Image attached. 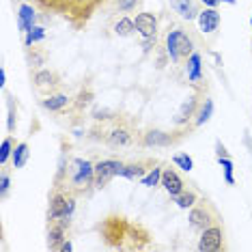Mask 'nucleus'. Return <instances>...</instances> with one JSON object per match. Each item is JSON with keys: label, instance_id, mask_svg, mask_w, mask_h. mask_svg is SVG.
I'll use <instances>...</instances> for the list:
<instances>
[{"label": "nucleus", "instance_id": "13", "mask_svg": "<svg viewBox=\"0 0 252 252\" xmlns=\"http://www.w3.org/2000/svg\"><path fill=\"white\" fill-rule=\"evenodd\" d=\"M159 162L156 158H142V159H136V162H127V164H123L119 177H125V179H131V181L142 179V177H145L151 168H156Z\"/></svg>", "mask_w": 252, "mask_h": 252}, {"label": "nucleus", "instance_id": "34", "mask_svg": "<svg viewBox=\"0 0 252 252\" xmlns=\"http://www.w3.org/2000/svg\"><path fill=\"white\" fill-rule=\"evenodd\" d=\"M216 149H218V158H228V153H226V149L220 145V142H216Z\"/></svg>", "mask_w": 252, "mask_h": 252}, {"label": "nucleus", "instance_id": "5", "mask_svg": "<svg viewBox=\"0 0 252 252\" xmlns=\"http://www.w3.org/2000/svg\"><path fill=\"white\" fill-rule=\"evenodd\" d=\"M164 50L175 65L186 63L196 52V41H194L190 28H186L181 24H170L164 35Z\"/></svg>", "mask_w": 252, "mask_h": 252}, {"label": "nucleus", "instance_id": "3", "mask_svg": "<svg viewBox=\"0 0 252 252\" xmlns=\"http://www.w3.org/2000/svg\"><path fill=\"white\" fill-rule=\"evenodd\" d=\"M138 136L140 129H138V121L134 117L114 112L112 117L97 121V125L91 129L89 138L104 142L110 149H127L138 145Z\"/></svg>", "mask_w": 252, "mask_h": 252}, {"label": "nucleus", "instance_id": "10", "mask_svg": "<svg viewBox=\"0 0 252 252\" xmlns=\"http://www.w3.org/2000/svg\"><path fill=\"white\" fill-rule=\"evenodd\" d=\"M32 87L37 89V93H41L43 97H48V95H52V93L59 91L61 76L54 69H48V67L35 69V73H32Z\"/></svg>", "mask_w": 252, "mask_h": 252}, {"label": "nucleus", "instance_id": "1", "mask_svg": "<svg viewBox=\"0 0 252 252\" xmlns=\"http://www.w3.org/2000/svg\"><path fill=\"white\" fill-rule=\"evenodd\" d=\"M97 233L110 250H145L151 244V233L123 214H108L97 224Z\"/></svg>", "mask_w": 252, "mask_h": 252}, {"label": "nucleus", "instance_id": "16", "mask_svg": "<svg viewBox=\"0 0 252 252\" xmlns=\"http://www.w3.org/2000/svg\"><path fill=\"white\" fill-rule=\"evenodd\" d=\"M170 2V9L175 11V13H179L181 20H198V13H200V7L196 0H168Z\"/></svg>", "mask_w": 252, "mask_h": 252}, {"label": "nucleus", "instance_id": "31", "mask_svg": "<svg viewBox=\"0 0 252 252\" xmlns=\"http://www.w3.org/2000/svg\"><path fill=\"white\" fill-rule=\"evenodd\" d=\"M218 162H220V166L224 168V179H226V183H228V186H233V183H235V179H233V162L228 158H218Z\"/></svg>", "mask_w": 252, "mask_h": 252}, {"label": "nucleus", "instance_id": "29", "mask_svg": "<svg viewBox=\"0 0 252 252\" xmlns=\"http://www.w3.org/2000/svg\"><path fill=\"white\" fill-rule=\"evenodd\" d=\"M45 37V28H41V26H32L31 31L26 32V39H24V43L26 45H35V43H39L41 39Z\"/></svg>", "mask_w": 252, "mask_h": 252}, {"label": "nucleus", "instance_id": "33", "mask_svg": "<svg viewBox=\"0 0 252 252\" xmlns=\"http://www.w3.org/2000/svg\"><path fill=\"white\" fill-rule=\"evenodd\" d=\"M15 127H18V110H15L13 104H11V108H9V131H15Z\"/></svg>", "mask_w": 252, "mask_h": 252}, {"label": "nucleus", "instance_id": "14", "mask_svg": "<svg viewBox=\"0 0 252 252\" xmlns=\"http://www.w3.org/2000/svg\"><path fill=\"white\" fill-rule=\"evenodd\" d=\"M134 24H136V32H138L142 39H151L158 35V18L153 13H149V11H140V13L136 15Z\"/></svg>", "mask_w": 252, "mask_h": 252}, {"label": "nucleus", "instance_id": "32", "mask_svg": "<svg viewBox=\"0 0 252 252\" xmlns=\"http://www.w3.org/2000/svg\"><path fill=\"white\" fill-rule=\"evenodd\" d=\"M9 186H11V179H9V173L7 170H2V175H0V198H7L9 194Z\"/></svg>", "mask_w": 252, "mask_h": 252}, {"label": "nucleus", "instance_id": "7", "mask_svg": "<svg viewBox=\"0 0 252 252\" xmlns=\"http://www.w3.org/2000/svg\"><path fill=\"white\" fill-rule=\"evenodd\" d=\"M218 220H222L220 211H218L216 205L205 196L198 198L196 203H194V207H190V214H188V224H190V228L194 233L205 231V228L211 226Z\"/></svg>", "mask_w": 252, "mask_h": 252}, {"label": "nucleus", "instance_id": "27", "mask_svg": "<svg viewBox=\"0 0 252 252\" xmlns=\"http://www.w3.org/2000/svg\"><path fill=\"white\" fill-rule=\"evenodd\" d=\"M13 149H15L13 136H7V138L2 140V145H0V166H7L9 158L13 156Z\"/></svg>", "mask_w": 252, "mask_h": 252}, {"label": "nucleus", "instance_id": "12", "mask_svg": "<svg viewBox=\"0 0 252 252\" xmlns=\"http://www.w3.org/2000/svg\"><path fill=\"white\" fill-rule=\"evenodd\" d=\"M71 226V218H59L54 222H48V248L61 250L67 242V231Z\"/></svg>", "mask_w": 252, "mask_h": 252}, {"label": "nucleus", "instance_id": "35", "mask_svg": "<svg viewBox=\"0 0 252 252\" xmlns=\"http://www.w3.org/2000/svg\"><path fill=\"white\" fill-rule=\"evenodd\" d=\"M200 2H203L205 7H211V9H216L218 4H220V0H200Z\"/></svg>", "mask_w": 252, "mask_h": 252}, {"label": "nucleus", "instance_id": "24", "mask_svg": "<svg viewBox=\"0 0 252 252\" xmlns=\"http://www.w3.org/2000/svg\"><path fill=\"white\" fill-rule=\"evenodd\" d=\"M200 196L194 190H183L179 196H175L173 200L177 203V207H181V209H190V207H194V203H196Z\"/></svg>", "mask_w": 252, "mask_h": 252}, {"label": "nucleus", "instance_id": "20", "mask_svg": "<svg viewBox=\"0 0 252 252\" xmlns=\"http://www.w3.org/2000/svg\"><path fill=\"white\" fill-rule=\"evenodd\" d=\"M200 63H203V59H200L198 52H194L186 61V71H188V80L190 82H203V67H200Z\"/></svg>", "mask_w": 252, "mask_h": 252}, {"label": "nucleus", "instance_id": "38", "mask_svg": "<svg viewBox=\"0 0 252 252\" xmlns=\"http://www.w3.org/2000/svg\"><path fill=\"white\" fill-rule=\"evenodd\" d=\"M220 2H228V4H235V0H220Z\"/></svg>", "mask_w": 252, "mask_h": 252}, {"label": "nucleus", "instance_id": "8", "mask_svg": "<svg viewBox=\"0 0 252 252\" xmlns=\"http://www.w3.org/2000/svg\"><path fill=\"white\" fill-rule=\"evenodd\" d=\"M196 248L200 252H220V250H226V228H224V222L218 220L211 226L205 228V231H200Z\"/></svg>", "mask_w": 252, "mask_h": 252}, {"label": "nucleus", "instance_id": "37", "mask_svg": "<svg viewBox=\"0 0 252 252\" xmlns=\"http://www.w3.org/2000/svg\"><path fill=\"white\" fill-rule=\"evenodd\" d=\"M71 248H73L71 242H65V244H63V248H61V250H63V252H67V250H71Z\"/></svg>", "mask_w": 252, "mask_h": 252}, {"label": "nucleus", "instance_id": "25", "mask_svg": "<svg viewBox=\"0 0 252 252\" xmlns=\"http://www.w3.org/2000/svg\"><path fill=\"white\" fill-rule=\"evenodd\" d=\"M11 159H13V168H24V164L28 159V142H20V145H15Z\"/></svg>", "mask_w": 252, "mask_h": 252}, {"label": "nucleus", "instance_id": "21", "mask_svg": "<svg viewBox=\"0 0 252 252\" xmlns=\"http://www.w3.org/2000/svg\"><path fill=\"white\" fill-rule=\"evenodd\" d=\"M26 61L32 69H41L48 61V52L41 48H35V45H26Z\"/></svg>", "mask_w": 252, "mask_h": 252}, {"label": "nucleus", "instance_id": "26", "mask_svg": "<svg viewBox=\"0 0 252 252\" xmlns=\"http://www.w3.org/2000/svg\"><path fill=\"white\" fill-rule=\"evenodd\" d=\"M112 9L119 11V13H131L142 4V0H112Z\"/></svg>", "mask_w": 252, "mask_h": 252}, {"label": "nucleus", "instance_id": "39", "mask_svg": "<svg viewBox=\"0 0 252 252\" xmlns=\"http://www.w3.org/2000/svg\"><path fill=\"white\" fill-rule=\"evenodd\" d=\"M250 22H252V18H250Z\"/></svg>", "mask_w": 252, "mask_h": 252}, {"label": "nucleus", "instance_id": "2", "mask_svg": "<svg viewBox=\"0 0 252 252\" xmlns=\"http://www.w3.org/2000/svg\"><path fill=\"white\" fill-rule=\"evenodd\" d=\"M112 0H32V4L45 15L65 20L76 31H82L99 9L108 7Z\"/></svg>", "mask_w": 252, "mask_h": 252}, {"label": "nucleus", "instance_id": "15", "mask_svg": "<svg viewBox=\"0 0 252 252\" xmlns=\"http://www.w3.org/2000/svg\"><path fill=\"white\" fill-rule=\"evenodd\" d=\"M162 186L170 198L179 196V194L186 190V181H183L179 177V173H177L175 168H170V166H166L164 173H162Z\"/></svg>", "mask_w": 252, "mask_h": 252}, {"label": "nucleus", "instance_id": "22", "mask_svg": "<svg viewBox=\"0 0 252 252\" xmlns=\"http://www.w3.org/2000/svg\"><path fill=\"white\" fill-rule=\"evenodd\" d=\"M136 32V24L129 15H121L117 22H114V35L117 37H131Z\"/></svg>", "mask_w": 252, "mask_h": 252}, {"label": "nucleus", "instance_id": "11", "mask_svg": "<svg viewBox=\"0 0 252 252\" xmlns=\"http://www.w3.org/2000/svg\"><path fill=\"white\" fill-rule=\"evenodd\" d=\"M123 164L125 162H121V159H101V162H97L95 164V190H104L108 183L121 173Z\"/></svg>", "mask_w": 252, "mask_h": 252}, {"label": "nucleus", "instance_id": "28", "mask_svg": "<svg viewBox=\"0 0 252 252\" xmlns=\"http://www.w3.org/2000/svg\"><path fill=\"white\" fill-rule=\"evenodd\" d=\"M162 173H164V168H159V164L156 166V168H151L149 170V175L142 177V186H147V188H156L158 183H162Z\"/></svg>", "mask_w": 252, "mask_h": 252}, {"label": "nucleus", "instance_id": "17", "mask_svg": "<svg viewBox=\"0 0 252 252\" xmlns=\"http://www.w3.org/2000/svg\"><path fill=\"white\" fill-rule=\"evenodd\" d=\"M71 104H73L71 97L67 93H59V91L41 99V106L50 112H67V108H71Z\"/></svg>", "mask_w": 252, "mask_h": 252}, {"label": "nucleus", "instance_id": "19", "mask_svg": "<svg viewBox=\"0 0 252 252\" xmlns=\"http://www.w3.org/2000/svg\"><path fill=\"white\" fill-rule=\"evenodd\" d=\"M37 7L35 4H22V7L18 9L20 13H18V26H20V31L22 32H28L32 26H35V20H37Z\"/></svg>", "mask_w": 252, "mask_h": 252}, {"label": "nucleus", "instance_id": "9", "mask_svg": "<svg viewBox=\"0 0 252 252\" xmlns=\"http://www.w3.org/2000/svg\"><path fill=\"white\" fill-rule=\"evenodd\" d=\"M203 99H205L203 93H194L183 101V104L179 106V110H177V114H175V119H173V123L177 125V127H186V125H192L194 127V119H196V112H198L200 104H203Z\"/></svg>", "mask_w": 252, "mask_h": 252}, {"label": "nucleus", "instance_id": "36", "mask_svg": "<svg viewBox=\"0 0 252 252\" xmlns=\"http://www.w3.org/2000/svg\"><path fill=\"white\" fill-rule=\"evenodd\" d=\"M0 84H7V73H4V69H0Z\"/></svg>", "mask_w": 252, "mask_h": 252}, {"label": "nucleus", "instance_id": "23", "mask_svg": "<svg viewBox=\"0 0 252 252\" xmlns=\"http://www.w3.org/2000/svg\"><path fill=\"white\" fill-rule=\"evenodd\" d=\"M211 114H214V101H211L209 97H205L198 112H196V119H194V127H200L203 123H207L211 119Z\"/></svg>", "mask_w": 252, "mask_h": 252}, {"label": "nucleus", "instance_id": "18", "mask_svg": "<svg viewBox=\"0 0 252 252\" xmlns=\"http://www.w3.org/2000/svg\"><path fill=\"white\" fill-rule=\"evenodd\" d=\"M198 26L203 32H216L218 26H220V13L218 9H211V7H205L203 11L198 13Z\"/></svg>", "mask_w": 252, "mask_h": 252}, {"label": "nucleus", "instance_id": "6", "mask_svg": "<svg viewBox=\"0 0 252 252\" xmlns=\"http://www.w3.org/2000/svg\"><path fill=\"white\" fill-rule=\"evenodd\" d=\"M194 127L186 125V127H177V129H158V127H149L142 129L138 136V147L142 149H166V147H175L181 140H186L190 136V131Z\"/></svg>", "mask_w": 252, "mask_h": 252}, {"label": "nucleus", "instance_id": "4", "mask_svg": "<svg viewBox=\"0 0 252 252\" xmlns=\"http://www.w3.org/2000/svg\"><path fill=\"white\" fill-rule=\"evenodd\" d=\"M52 188H63V190L76 194L78 198L87 196L91 190H95V164L84 158H71L65 179Z\"/></svg>", "mask_w": 252, "mask_h": 252}, {"label": "nucleus", "instance_id": "30", "mask_svg": "<svg viewBox=\"0 0 252 252\" xmlns=\"http://www.w3.org/2000/svg\"><path fill=\"white\" fill-rule=\"evenodd\" d=\"M173 162L179 166V168H183L186 173H190V170L194 168V162H192V158L190 156H186V153H177V156L173 158Z\"/></svg>", "mask_w": 252, "mask_h": 252}]
</instances>
